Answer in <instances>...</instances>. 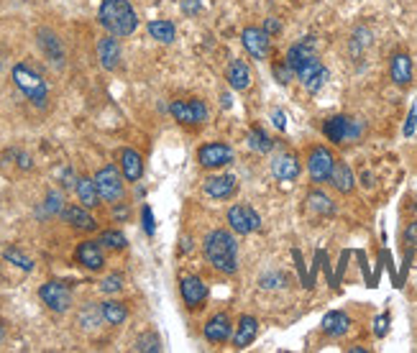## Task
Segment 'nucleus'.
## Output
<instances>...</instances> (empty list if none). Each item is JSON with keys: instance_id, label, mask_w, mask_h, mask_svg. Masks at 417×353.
<instances>
[{"instance_id": "obj_1", "label": "nucleus", "mask_w": 417, "mask_h": 353, "mask_svg": "<svg viewBox=\"0 0 417 353\" xmlns=\"http://www.w3.org/2000/svg\"><path fill=\"white\" fill-rule=\"evenodd\" d=\"M205 259L213 269L223 272V274H236L238 272V244L236 235L226 230V228H215L205 235L203 244Z\"/></svg>"}, {"instance_id": "obj_2", "label": "nucleus", "mask_w": 417, "mask_h": 353, "mask_svg": "<svg viewBox=\"0 0 417 353\" xmlns=\"http://www.w3.org/2000/svg\"><path fill=\"white\" fill-rule=\"evenodd\" d=\"M97 18H100L102 29L113 33L116 39L131 36L139 29V16H136V10L131 8L128 0H102Z\"/></svg>"}, {"instance_id": "obj_3", "label": "nucleus", "mask_w": 417, "mask_h": 353, "mask_svg": "<svg viewBox=\"0 0 417 353\" xmlns=\"http://www.w3.org/2000/svg\"><path fill=\"white\" fill-rule=\"evenodd\" d=\"M13 82H16L18 90H21L36 108H44V105H47L49 87L36 70L26 67V64H16V67H13Z\"/></svg>"}, {"instance_id": "obj_4", "label": "nucleus", "mask_w": 417, "mask_h": 353, "mask_svg": "<svg viewBox=\"0 0 417 353\" xmlns=\"http://www.w3.org/2000/svg\"><path fill=\"white\" fill-rule=\"evenodd\" d=\"M363 131H366V123L361 118L351 116H333L323 123V134L333 143H354L361 139Z\"/></svg>"}, {"instance_id": "obj_5", "label": "nucleus", "mask_w": 417, "mask_h": 353, "mask_svg": "<svg viewBox=\"0 0 417 353\" xmlns=\"http://www.w3.org/2000/svg\"><path fill=\"white\" fill-rule=\"evenodd\" d=\"M95 185H97V192H100V200L102 203H120L123 200V192H126V187H123V172H118L113 164L102 166L100 172L93 177Z\"/></svg>"}, {"instance_id": "obj_6", "label": "nucleus", "mask_w": 417, "mask_h": 353, "mask_svg": "<svg viewBox=\"0 0 417 353\" xmlns=\"http://www.w3.org/2000/svg\"><path fill=\"white\" fill-rule=\"evenodd\" d=\"M333 166H336V157L328 146H313L307 154V172L313 182H331Z\"/></svg>"}, {"instance_id": "obj_7", "label": "nucleus", "mask_w": 417, "mask_h": 353, "mask_svg": "<svg viewBox=\"0 0 417 353\" xmlns=\"http://www.w3.org/2000/svg\"><path fill=\"white\" fill-rule=\"evenodd\" d=\"M228 226H230V230H233V233L249 235V233H253V230L261 226V218H259V212L253 210L251 205L238 203V205H233V207L228 210Z\"/></svg>"}, {"instance_id": "obj_8", "label": "nucleus", "mask_w": 417, "mask_h": 353, "mask_svg": "<svg viewBox=\"0 0 417 353\" xmlns=\"http://www.w3.org/2000/svg\"><path fill=\"white\" fill-rule=\"evenodd\" d=\"M39 297H41V302H44L49 310H54V313H67V310L72 307V292H70V287L62 282L41 284Z\"/></svg>"}, {"instance_id": "obj_9", "label": "nucleus", "mask_w": 417, "mask_h": 353, "mask_svg": "<svg viewBox=\"0 0 417 353\" xmlns=\"http://www.w3.org/2000/svg\"><path fill=\"white\" fill-rule=\"evenodd\" d=\"M197 162H200V166H205V169H218V166H226L233 162V149L223 141L205 143V146L197 149Z\"/></svg>"}, {"instance_id": "obj_10", "label": "nucleus", "mask_w": 417, "mask_h": 353, "mask_svg": "<svg viewBox=\"0 0 417 353\" xmlns=\"http://www.w3.org/2000/svg\"><path fill=\"white\" fill-rule=\"evenodd\" d=\"M169 113L180 123H184V126H195V123H205L207 120V105L203 100H189V102L174 100L169 105Z\"/></svg>"}, {"instance_id": "obj_11", "label": "nucleus", "mask_w": 417, "mask_h": 353, "mask_svg": "<svg viewBox=\"0 0 417 353\" xmlns=\"http://www.w3.org/2000/svg\"><path fill=\"white\" fill-rule=\"evenodd\" d=\"M297 77L299 82H302V87H305L307 93H320V87L328 82V77H331V72L325 70L323 62L320 59H310L307 64H302L297 70Z\"/></svg>"}, {"instance_id": "obj_12", "label": "nucleus", "mask_w": 417, "mask_h": 353, "mask_svg": "<svg viewBox=\"0 0 417 353\" xmlns=\"http://www.w3.org/2000/svg\"><path fill=\"white\" fill-rule=\"evenodd\" d=\"M241 41H244L246 52L253 56V59H267L269 52H272V41H269V33L259 26H246L241 31Z\"/></svg>"}, {"instance_id": "obj_13", "label": "nucleus", "mask_w": 417, "mask_h": 353, "mask_svg": "<svg viewBox=\"0 0 417 353\" xmlns=\"http://www.w3.org/2000/svg\"><path fill=\"white\" fill-rule=\"evenodd\" d=\"M302 172L299 166V159L292 154V151H279L274 159H272V174H274L279 182H294Z\"/></svg>"}, {"instance_id": "obj_14", "label": "nucleus", "mask_w": 417, "mask_h": 353, "mask_svg": "<svg viewBox=\"0 0 417 353\" xmlns=\"http://www.w3.org/2000/svg\"><path fill=\"white\" fill-rule=\"evenodd\" d=\"M180 295L189 310H197V307H203L205 299H207V284H205L200 276H184L180 282Z\"/></svg>"}, {"instance_id": "obj_15", "label": "nucleus", "mask_w": 417, "mask_h": 353, "mask_svg": "<svg viewBox=\"0 0 417 353\" xmlns=\"http://www.w3.org/2000/svg\"><path fill=\"white\" fill-rule=\"evenodd\" d=\"M317 56V47H315V36H305L302 41H297V44H292L290 49H287V64H290L292 70H294V74H297V70L302 67V64H307L310 59H315Z\"/></svg>"}, {"instance_id": "obj_16", "label": "nucleus", "mask_w": 417, "mask_h": 353, "mask_svg": "<svg viewBox=\"0 0 417 353\" xmlns=\"http://www.w3.org/2000/svg\"><path fill=\"white\" fill-rule=\"evenodd\" d=\"M74 259L77 264H82L90 272H100L105 267V256H102V246L97 241H82L74 251Z\"/></svg>"}, {"instance_id": "obj_17", "label": "nucleus", "mask_w": 417, "mask_h": 353, "mask_svg": "<svg viewBox=\"0 0 417 353\" xmlns=\"http://www.w3.org/2000/svg\"><path fill=\"white\" fill-rule=\"evenodd\" d=\"M230 333H233V322H230V317L226 313L213 315L210 320L205 322V338H207V343H213V345L226 343L230 338Z\"/></svg>"}, {"instance_id": "obj_18", "label": "nucleus", "mask_w": 417, "mask_h": 353, "mask_svg": "<svg viewBox=\"0 0 417 353\" xmlns=\"http://www.w3.org/2000/svg\"><path fill=\"white\" fill-rule=\"evenodd\" d=\"M97 59H100L102 64V70H118V64H120V47H118V41H116V36L113 33H108L105 39L97 41Z\"/></svg>"}, {"instance_id": "obj_19", "label": "nucleus", "mask_w": 417, "mask_h": 353, "mask_svg": "<svg viewBox=\"0 0 417 353\" xmlns=\"http://www.w3.org/2000/svg\"><path fill=\"white\" fill-rule=\"evenodd\" d=\"M205 192L213 197V200L233 197V192H236V177H233V174H218V177H210V180H205Z\"/></svg>"}, {"instance_id": "obj_20", "label": "nucleus", "mask_w": 417, "mask_h": 353, "mask_svg": "<svg viewBox=\"0 0 417 353\" xmlns=\"http://www.w3.org/2000/svg\"><path fill=\"white\" fill-rule=\"evenodd\" d=\"M226 79H228V85L238 93H244L251 87V70H249V64L244 59H233L228 64V70H226Z\"/></svg>"}, {"instance_id": "obj_21", "label": "nucleus", "mask_w": 417, "mask_h": 353, "mask_svg": "<svg viewBox=\"0 0 417 353\" xmlns=\"http://www.w3.org/2000/svg\"><path fill=\"white\" fill-rule=\"evenodd\" d=\"M259 336V320L253 317V315H244L241 320H238V330L236 336H233V345H236L238 351H244L249 345L253 343V338Z\"/></svg>"}, {"instance_id": "obj_22", "label": "nucleus", "mask_w": 417, "mask_h": 353, "mask_svg": "<svg viewBox=\"0 0 417 353\" xmlns=\"http://www.w3.org/2000/svg\"><path fill=\"white\" fill-rule=\"evenodd\" d=\"M389 74H392L394 85H409L412 82V59L404 52H397L389 62Z\"/></svg>"}, {"instance_id": "obj_23", "label": "nucleus", "mask_w": 417, "mask_h": 353, "mask_svg": "<svg viewBox=\"0 0 417 353\" xmlns=\"http://www.w3.org/2000/svg\"><path fill=\"white\" fill-rule=\"evenodd\" d=\"M120 172L128 182H139L143 174V159L139 151L134 149H123L120 151Z\"/></svg>"}, {"instance_id": "obj_24", "label": "nucleus", "mask_w": 417, "mask_h": 353, "mask_svg": "<svg viewBox=\"0 0 417 353\" xmlns=\"http://www.w3.org/2000/svg\"><path fill=\"white\" fill-rule=\"evenodd\" d=\"M62 215H64V220H67L72 228H77V230H95V228H97V220H95L85 207H77V205L64 207Z\"/></svg>"}, {"instance_id": "obj_25", "label": "nucleus", "mask_w": 417, "mask_h": 353, "mask_svg": "<svg viewBox=\"0 0 417 353\" xmlns=\"http://www.w3.org/2000/svg\"><path fill=\"white\" fill-rule=\"evenodd\" d=\"M320 325H323V333H328L331 338H340L346 336L348 328H351V317L346 313H340V310H333V313L325 315Z\"/></svg>"}, {"instance_id": "obj_26", "label": "nucleus", "mask_w": 417, "mask_h": 353, "mask_svg": "<svg viewBox=\"0 0 417 353\" xmlns=\"http://www.w3.org/2000/svg\"><path fill=\"white\" fill-rule=\"evenodd\" d=\"M331 185L338 189L340 195H348V192H354L356 180H354V172H351V166L343 164V162H336V166H333V174H331Z\"/></svg>"}, {"instance_id": "obj_27", "label": "nucleus", "mask_w": 417, "mask_h": 353, "mask_svg": "<svg viewBox=\"0 0 417 353\" xmlns=\"http://www.w3.org/2000/svg\"><path fill=\"white\" fill-rule=\"evenodd\" d=\"M74 189H77V197H79V203H82V207H95V205H100V192H97L95 180L82 177V180H77Z\"/></svg>"}, {"instance_id": "obj_28", "label": "nucleus", "mask_w": 417, "mask_h": 353, "mask_svg": "<svg viewBox=\"0 0 417 353\" xmlns=\"http://www.w3.org/2000/svg\"><path fill=\"white\" fill-rule=\"evenodd\" d=\"M307 207L317 215H333L336 212V205L328 195H325L323 189H313L310 195H307Z\"/></svg>"}, {"instance_id": "obj_29", "label": "nucleus", "mask_w": 417, "mask_h": 353, "mask_svg": "<svg viewBox=\"0 0 417 353\" xmlns=\"http://www.w3.org/2000/svg\"><path fill=\"white\" fill-rule=\"evenodd\" d=\"M102 310V320L111 322V325H123L128 317V310L123 302H116V299H108V302H102L100 305Z\"/></svg>"}, {"instance_id": "obj_30", "label": "nucleus", "mask_w": 417, "mask_h": 353, "mask_svg": "<svg viewBox=\"0 0 417 353\" xmlns=\"http://www.w3.org/2000/svg\"><path fill=\"white\" fill-rule=\"evenodd\" d=\"M149 33H151V39L162 41V44H172V41L177 39V29H174V24H172V21H164V18L151 21Z\"/></svg>"}, {"instance_id": "obj_31", "label": "nucleus", "mask_w": 417, "mask_h": 353, "mask_svg": "<svg viewBox=\"0 0 417 353\" xmlns=\"http://www.w3.org/2000/svg\"><path fill=\"white\" fill-rule=\"evenodd\" d=\"M249 149L251 151H259V154H269V151L274 149V141L267 136V131L264 128H251L249 131Z\"/></svg>"}, {"instance_id": "obj_32", "label": "nucleus", "mask_w": 417, "mask_h": 353, "mask_svg": "<svg viewBox=\"0 0 417 353\" xmlns=\"http://www.w3.org/2000/svg\"><path fill=\"white\" fill-rule=\"evenodd\" d=\"M97 244L105 246V249H113V251H123V249L128 246V241L120 230H102L100 238H97Z\"/></svg>"}, {"instance_id": "obj_33", "label": "nucleus", "mask_w": 417, "mask_h": 353, "mask_svg": "<svg viewBox=\"0 0 417 353\" xmlns=\"http://www.w3.org/2000/svg\"><path fill=\"white\" fill-rule=\"evenodd\" d=\"M6 261H10V264H16L18 269H24V272H31L33 269V261L26 256L24 251H18V249H6Z\"/></svg>"}, {"instance_id": "obj_34", "label": "nucleus", "mask_w": 417, "mask_h": 353, "mask_svg": "<svg viewBox=\"0 0 417 353\" xmlns=\"http://www.w3.org/2000/svg\"><path fill=\"white\" fill-rule=\"evenodd\" d=\"M162 345H159V336L157 333H143V336L136 338V351H141V353H151V351H159Z\"/></svg>"}, {"instance_id": "obj_35", "label": "nucleus", "mask_w": 417, "mask_h": 353, "mask_svg": "<svg viewBox=\"0 0 417 353\" xmlns=\"http://www.w3.org/2000/svg\"><path fill=\"white\" fill-rule=\"evenodd\" d=\"M272 72H274L276 82H282V85H290L292 79H294V70H292L290 64H287V59L276 62L274 67H272Z\"/></svg>"}, {"instance_id": "obj_36", "label": "nucleus", "mask_w": 417, "mask_h": 353, "mask_svg": "<svg viewBox=\"0 0 417 353\" xmlns=\"http://www.w3.org/2000/svg\"><path fill=\"white\" fill-rule=\"evenodd\" d=\"M100 290L105 295H113V292H120L123 290V274H108L105 279L100 282Z\"/></svg>"}, {"instance_id": "obj_37", "label": "nucleus", "mask_w": 417, "mask_h": 353, "mask_svg": "<svg viewBox=\"0 0 417 353\" xmlns=\"http://www.w3.org/2000/svg\"><path fill=\"white\" fill-rule=\"evenodd\" d=\"M47 210L52 212V215H56V212L64 210L62 195H59V192H49V195H47Z\"/></svg>"}, {"instance_id": "obj_38", "label": "nucleus", "mask_w": 417, "mask_h": 353, "mask_svg": "<svg viewBox=\"0 0 417 353\" xmlns=\"http://www.w3.org/2000/svg\"><path fill=\"white\" fill-rule=\"evenodd\" d=\"M386 330H389V315H379L377 320H374V333H377L379 338L386 336Z\"/></svg>"}, {"instance_id": "obj_39", "label": "nucleus", "mask_w": 417, "mask_h": 353, "mask_svg": "<svg viewBox=\"0 0 417 353\" xmlns=\"http://www.w3.org/2000/svg\"><path fill=\"white\" fill-rule=\"evenodd\" d=\"M143 230H146V235H154V230H157V226H154V215H151L149 205L143 207Z\"/></svg>"}, {"instance_id": "obj_40", "label": "nucleus", "mask_w": 417, "mask_h": 353, "mask_svg": "<svg viewBox=\"0 0 417 353\" xmlns=\"http://www.w3.org/2000/svg\"><path fill=\"white\" fill-rule=\"evenodd\" d=\"M264 31H267L269 36H274V33H279V31H282V24H279V21H276V18H272V16H269L267 21H264Z\"/></svg>"}, {"instance_id": "obj_41", "label": "nucleus", "mask_w": 417, "mask_h": 353, "mask_svg": "<svg viewBox=\"0 0 417 353\" xmlns=\"http://www.w3.org/2000/svg\"><path fill=\"white\" fill-rule=\"evenodd\" d=\"M415 123H417V108H412L409 110V116H407V123H404V136L415 134Z\"/></svg>"}, {"instance_id": "obj_42", "label": "nucleus", "mask_w": 417, "mask_h": 353, "mask_svg": "<svg viewBox=\"0 0 417 353\" xmlns=\"http://www.w3.org/2000/svg\"><path fill=\"white\" fill-rule=\"evenodd\" d=\"M272 123H274L279 131H284V128H287V118H284L282 110H272Z\"/></svg>"}, {"instance_id": "obj_43", "label": "nucleus", "mask_w": 417, "mask_h": 353, "mask_svg": "<svg viewBox=\"0 0 417 353\" xmlns=\"http://www.w3.org/2000/svg\"><path fill=\"white\" fill-rule=\"evenodd\" d=\"M404 241L412 244V246H417V220L407 226V230H404Z\"/></svg>"}, {"instance_id": "obj_44", "label": "nucleus", "mask_w": 417, "mask_h": 353, "mask_svg": "<svg viewBox=\"0 0 417 353\" xmlns=\"http://www.w3.org/2000/svg\"><path fill=\"white\" fill-rule=\"evenodd\" d=\"M182 8H184V13H197L200 10V0H182Z\"/></svg>"}, {"instance_id": "obj_45", "label": "nucleus", "mask_w": 417, "mask_h": 353, "mask_svg": "<svg viewBox=\"0 0 417 353\" xmlns=\"http://www.w3.org/2000/svg\"><path fill=\"white\" fill-rule=\"evenodd\" d=\"M126 215H128L126 207H118V210H116V218H126Z\"/></svg>"}, {"instance_id": "obj_46", "label": "nucleus", "mask_w": 417, "mask_h": 353, "mask_svg": "<svg viewBox=\"0 0 417 353\" xmlns=\"http://www.w3.org/2000/svg\"><path fill=\"white\" fill-rule=\"evenodd\" d=\"M3 338H6V328L0 325V343H3Z\"/></svg>"}]
</instances>
